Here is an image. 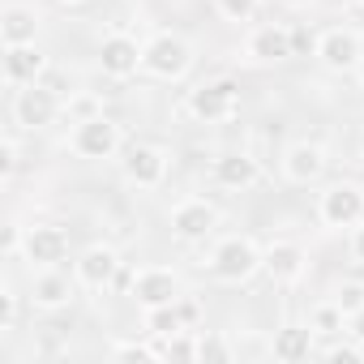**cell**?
<instances>
[{
	"mask_svg": "<svg viewBox=\"0 0 364 364\" xmlns=\"http://www.w3.org/2000/svg\"><path fill=\"white\" fill-rule=\"evenodd\" d=\"M60 5H86V0H60Z\"/></svg>",
	"mask_w": 364,
	"mask_h": 364,
	"instance_id": "obj_38",
	"label": "cell"
},
{
	"mask_svg": "<svg viewBox=\"0 0 364 364\" xmlns=\"http://www.w3.org/2000/svg\"><path fill=\"white\" fill-rule=\"evenodd\" d=\"M141 330H146V338H167L189 326L180 317V304H159V309H141Z\"/></svg>",
	"mask_w": 364,
	"mask_h": 364,
	"instance_id": "obj_22",
	"label": "cell"
},
{
	"mask_svg": "<svg viewBox=\"0 0 364 364\" xmlns=\"http://www.w3.org/2000/svg\"><path fill=\"white\" fill-rule=\"evenodd\" d=\"M355 77H360V90H364V65H360V73H355Z\"/></svg>",
	"mask_w": 364,
	"mask_h": 364,
	"instance_id": "obj_37",
	"label": "cell"
},
{
	"mask_svg": "<svg viewBox=\"0 0 364 364\" xmlns=\"http://www.w3.org/2000/svg\"><path fill=\"white\" fill-rule=\"evenodd\" d=\"M321 355H326V360H364V347L347 338V343H334V347H326Z\"/></svg>",
	"mask_w": 364,
	"mask_h": 364,
	"instance_id": "obj_33",
	"label": "cell"
},
{
	"mask_svg": "<svg viewBox=\"0 0 364 364\" xmlns=\"http://www.w3.org/2000/svg\"><path fill=\"white\" fill-rule=\"evenodd\" d=\"M198 360H202V364H232V360H236V347H232L223 334L198 330Z\"/></svg>",
	"mask_w": 364,
	"mask_h": 364,
	"instance_id": "obj_25",
	"label": "cell"
},
{
	"mask_svg": "<svg viewBox=\"0 0 364 364\" xmlns=\"http://www.w3.org/2000/svg\"><path fill=\"white\" fill-rule=\"evenodd\" d=\"M266 274L279 287H296L309 274V249L300 240H270L266 245Z\"/></svg>",
	"mask_w": 364,
	"mask_h": 364,
	"instance_id": "obj_18",
	"label": "cell"
},
{
	"mask_svg": "<svg viewBox=\"0 0 364 364\" xmlns=\"http://www.w3.org/2000/svg\"><path fill=\"white\" fill-rule=\"evenodd\" d=\"M159 360H198V330H176L167 338H154Z\"/></svg>",
	"mask_w": 364,
	"mask_h": 364,
	"instance_id": "obj_24",
	"label": "cell"
},
{
	"mask_svg": "<svg viewBox=\"0 0 364 364\" xmlns=\"http://www.w3.org/2000/svg\"><path fill=\"white\" fill-rule=\"evenodd\" d=\"M334 304H338L343 313H355V309L364 304V283H351V279H343V283L334 287Z\"/></svg>",
	"mask_w": 364,
	"mask_h": 364,
	"instance_id": "obj_30",
	"label": "cell"
},
{
	"mask_svg": "<svg viewBox=\"0 0 364 364\" xmlns=\"http://www.w3.org/2000/svg\"><path fill=\"white\" fill-rule=\"evenodd\" d=\"M9 116L18 129L26 133H39V129H52L60 116H65V95L48 82H31V86H14V103H9Z\"/></svg>",
	"mask_w": 364,
	"mask_h": 364,
	"instance_id": "obj_3",
	"label": "cell"
},
{
	"mask_svg": "<svg viewBox=\"0 0 364 364\" xmlns=\"http://www.w3.org/2000/svg\"><path fill=\"white\" fill-rule=\"evenodd\" d=\"M351 257L364 266V223H360V228H351Z\"/></svg>",
	"mask_w": 364,
	"mask_h": 364,
	"instance_id": "obj_35",
	"label": "cell"
},
{
	"mask_svg": "<svg viewBox=\"0 0 364 364\" xmlns=\"http://www.w3.org/2000/svg\"><path fill=\"white\" fill-rule=\"evenodd\" d=\"M360 159H364V133H360Z\"/></svg>",
	"mask_w": 364,
	"mask_h": 364,
	"instance_id": "obj_39",
	"label": "cell"
},
{
	"mask_svg": "<svg viewBox=\"0 0 364 364\" xmlns=\"http://www.w3.org/2000/svg\"><path fill=\"white\" fill-rule=\"evenodd\" d=\"M69 257V232L56 228V223H35L26 228V240H22V262H31L35 270H48V266H60Z\"/></svg>",
	"mask_w": 364,
	"mask_h": 364,
	"instance_id": "obj_15",
	"label": "cell"
},
{
	"mask_svg": "<svg viewBox=\"0 0 364 364\" xmlns=\"http://www.w3.org/2000/svg\"><path fill=\"white\" fill-rule=\"evenodd\" d=\"M43 31V18L31 9V5H5L0 9V43L5 48H18V43H35Z\"/></svg>",
	"mask_w": 364,
	"mask_h": 364,
	"instance_id": "obj_21",
	"label": "cell"
},
{
	"mask_svg": "<svg viewBox=\"0 0 364 364\" xmlns=\"http://www.w3.org/2000/svg\"><path fill=\"white\" fill-rule=\"evenodd\" d=\"M262 270H266V245H257L245 232H232V236L215 240L210 253H206V274L215 283H228V287L253 283Z\"/></svg>",
	"mask_w": 364,
	"mask_h": 364,
	"instance_id": "obj_1",
	"label": "cell"
},
{
	"mask_svg": "<svg viewBox=\"0 0 364 364\" xmlns=\"http://www.w3.org/2000/svg\"><path fill=\"white\" fill-rule=\"evenodd\" d=\"M185 112H189L198 124H223V120H236V116H240V82H232V77L198 82V86L185 95Z\"/></svg>",
	"mask_w": 364,
	"mask_h": 364,
	"instance_id": "obj_5",
	"label": "cell"
},
{
	"mask_svg": "<svg viewBox=\"0 0 364 364\" xmlns=\"http://www.w3.org/2000/svg\"><path fill=\"white\" fill-rule=\"evenodd\" d=\"M317 223L326 232H351L364 223V185L355 180H334L317 198Z\"/></svg>",
	"mask_w": 364,
	"mask_h": 364,
	"instance_id": "obj_6",
	"label": "cell"
},
{
	"mask_svg": "<svg viewBox=\"0 0 364 364\" xmlns=\"http://www.w3.org/2000/svg\"><path fill=\"white\" fill-rule=\"evenodd\" d=\"M223 223V210L206 198H180L167 215V228L180 245H206Z\"/></svg>",
	"mask_w": 364,
	"mask_h": 364,
	"instance_id": "obj_8",
	"label": "cell"
},
{
	"mask_svg": "<svg viewBox=\"0 0 364 364\" xmlns=\"http://www.w3.org/2000/svg\"><path fill=\"white\" fill-rule=\"evenodd\" d=\"M171 171V150L159 141H133L120 154V176L133 189H159Z\"/></svg>",
	"mask_w": 364,
	"mask_h": 364,
	"instance_id": "obj_9",
	"label": "cell"
},
{
	"mask_svg": "<svg viewBox=\"0 0 364 364\" xmlns=\"http://www.w3.org/2000/svg\"><path fill=\"white\" fill-rule=\"evenodd\" d=\"M124 129L120 120H112L107 112L90 116V120H77L73 133H69V150L86 163H107V159H120L124 154Z\"/></svg>",
	"mask_w": 364,
	"mask_h": 364,
	"instance_id": "obj_4",
	"label": "cell"
},
{
	"mask_svg": "<svg viewBox=\"0 0 364 364\" xmlns=\"http://www.w3.org/2000/svg\"><path fill=\"white\" fill-rule=\"evenodd\" d=\"M22 240H26V228H22V223H9V228H5V257H9V262L22 257Z\"/></svg>",
	"mask_w": 364,
	"mask_h": 364,
	"instance_id": "obj_32",
	"label": "cell"
},
{
	"mask_svg": "<svg viewBox=\"0 0 364 364\" xmlns=\"http://www.w3.org/2000/svg\"><path fill=\"white\" fill-rule=\"evenodd\" d=\"M240 52H245L249 65H283V60L296 56V35L283 22H262V26H253L245 35V48Z\"/></svg>",
	"mask_w": 364,
	"mask_h": 364,
	"instance_id": "obj_11",
	"label": "cell"
},
{
	"mask_svg": "<svg viewBox=\"0 0 364 364\" xmlns=\"http://www.w3.org/2000/svg\"><path fill=\"white\" fill-rule=\"evenodd\" d=\"M18 171V137H5V141H0V176H14Z\"/></svg>",
	"mask_w": 364,
	"mask_h": 364,
	"instance_id": "obj_31",
	"label": "cell"
},
{
	"mask_svg": "<svg viewBox=\"0 0 364 364\" xmlns=\"http://www.w3.org/2000/svg\"><path fill=\"white\" fill-rule=\"evenodd\" d=\"M343 338H351V343L364 347V304H360L355 313H347V330H343Z\"/></svg>",
	"mask_w": 364,
	"mask_h": 364,
	"instance_id": "obj_34",
	"label": "cell"
},
{
	"mask_svg": "<svg viewBox=\"0 0 364 364\" xmlns=\"http://www.w3.org/2000/svg\"><path fill=\"white\" fill-rule=\"evenodd\" d=\"M210 180L219 189H228V193H245V189H253L262 180V163L249 150H223L210 163Z\"/></svg>",
	"mask_w": 364,
	"mask_h": 364,
	"instance_id": "obj_16",
	"label": "cell"
},
{
	"mask_svg": "<svg viewBox=\"0 0 364 364\" xmlns=\"http://www.w3.org/2000/svg\"><path fill=\"white\" fill-rule=\"evenodd\" d=\"M198 65V48L180 31H154L141 48V73L154 82H185Z\"/></svg>",
	"mask_w": 364,
	"mask_h": 364,
	"instance_id": "obj_2",
	"label": "cell"
},
{
	"mask_svg": "<svg viewBox=\"0 0 364 364\" xmlns=\"http://www.w3.org/2000/svg\"><path fill=\"white\" fill-rule=\"evenodd\" d=\"M112 355H129V360H159V347H154V338H150V343L120 338V343H112Z\"/></svg>",
	"mask_w": 364,
	"mask_h": 364,
	"instance_id": "obj_29",
	"label": "cell"
},
{
	"mask_svg": "<svg viewBox=\"0 0 364 364\" xmlns=\"http://www.w3.org/2000/svg\"><path fill=\"white\" fill-rule=\"evenodd\" d=\"M129 296L137 309H159V304H176L185 296V274L171 266H141L129 279Z\"/></svg>",
	"mask_w": 364,
	"mask_h": 364,
	"instance_id": "obj_10",
	"label": "cell"
},
{
	"mask_svg": "<svg viewBox=\"0 0 364 364\" xmlns=\"http://www.w3.org/2000/svg\"><path fill=\"white\" fill-rule=\"evenodd\" d=\"M77 274L69 279L60 266H48V270H35V279H31V304L39 309V313H60V309H69L73 304V296H77Z\"/></svg>",
	"mask_w": 364,
	"mask_h": 364,
	"instance_id": "obj_17",
	"label": "cell"
},
{
	"mask_svg": "<svg viewBox=\"0 0 364 364\" xmlns=\"http://www.w3.org/2000/svg\"><path fill=\"white\" fill-rule=\"evenodd\" d=\"M99 112H103V99H99V95H90V90H77V95H69V99H65V116H69V124L90 120V116H99Z\"/></svg>",
	"mask_w": 364,
	"mask_h": 364,
	"instance_id": "obj_26",
	"label": "cell"
},
{
	"mask_svg": "<svg viewBox=\"0 0 364 364\" xmlns=\"http://www.w3.org/2000/svg\"><path fill=\"white\" fill-rule=\"evenodd\" d=\"M120 266H124V262H120V249L95 240V245H86V249L77 253L73 274H77V283H82L86 291H107V287H116Z\"/></svg>",
	"mask_w": 364,
	"mask_h": 364,
	"instance_id": "obj_13",
	"label": "cell"
},
{
	"mask_svg": "<svg viewBox=\"0 0 364 364\" xmlns=\"http://www.w3.org/2000/svg\"><path fill=\"white\" fill-rule=\"evenodd\" d=\"M355 5H360V9H364V0H355Z\"/></svg>",
	"mask_w": 364,
	"mask_h": 364,
	"instance_id": "obj_40",
	"label": "cell"
},
{
	"mask_svg": "<svg viewBox=\"0 0 364 364\" xmlns=\"http://www.w3.org/2000/svg\"><path fill=\"white\" fill-rule=\"evenodd\" d=\"M279 5H287V9H304V5H313V0H279Z\"/></svg>",
	"mask_w": 364,
	"mask_h": 364,
	"instance_id": "obj_36",
	"label": "cell"
},
{
	"mask_svg": "<svg viewBox=\"0 0 364 364\" xmlns=\"http://www.w3.org/2000/svg\"><path fill=\"white\" fill-rule=\"evenodd\" d=\"M52 69L48 52L39 43H18V48H5V82L9 86H31V82H43Z\"/></svg>",
	"mask_w": 364,
	"mask_h": 364,
	"instance_id": "obj_19",
	"label": "cell"
},
{
	"mask_svg": "<svg viewBox=\"0 0 364 364\" xmlns=\"http://www.w3.org/2000/svg\"><path fill=\"white\" fill-rule=\"evenodd\" d=\"M141 48H146V43H137V35H129V31H107V35L99 39V69H103V77H112V82L137 77V73H141Z\"/></svg>",
	"mask_w": 364,
	"mask_h": 364,
	"instance_id": "obj_12",
	"label": "cell"
},
{
	"mask_svg": "<svg viewBox=\"0 0 364 364\" xmlns=\"http://www.w3.org/2000/svg\"><path fill=\"white\" fill-rule=\"evenodd\" d=\"M270 355L283 360V364H304L309 355H317V334H313V326H309V321H304V326L287 321L283 330H274V338H270Z\"/></svg>",
	"mask_w": 364,
	"mask_h": 364,
	"instance_id": "obj_20",
	"label": "cell"
},
{
	"mask_svg": "<svg viewBox=\"0 0 364 364\" xmlns=\"http://www.w3.org/2000/svg\"><path fill=\"white\" fill-rule=\"evenodd\" d=\"M18 309H22V296H18L14 279L5 274V279H0V330H14L18 326Z\"/></svg>",
	"mask_w": 364,
	"mask_h": 364,
	"instance_id": "obj_28",
	"label": "cell"
},
{
	"mask_svg": "<svg viewBox=\"0 0 364 364\" xmlns=\"http://www.w3.org/2000/svg\"><path fill=\"white\" fill-rule=\"evenodd\" d=\"M309 326H313V334H317V338H338V334L347 330V313H343L334 300H321V304H313Z\"/></svg>",
	"mask_w": 364,
	"mask_h": 364,
	"instance_id": "obj_23",
	"label": "cell"
},
{
	"mask_svg": "<svg viewBox=\"0 0 364 364\" xmlns=\"http://www.w3.org/2000/svg\"><path fill=\"white\" fill-rule=\"evenodd\" d=\"M266 5V0H215V14L223 18V22H253L257 18V9Z\"/></svg>",
	"mask_w": 364,
	"mask_h": 364,
	"instance_id": "obj_27",
	"label": "cell"
},
{
	"mask_svg": "<svg viewBox=\"0 0 364 364\" xmlns=\"http://www.w3.org/2000/svg\"><path fill=\"white\" fill-rule=\"evenodd\" d=\"M326 167H330V150L321 146V141H291L287 150H283V159H279V171H283V180L287 185H317V180L326 176Z\"/></svg>",
	"mask_w": 364,
	"mask_h": 364,
	"instance_id": "obj_14",
	"label": "cell"
},
{
	"mask_svg": "<svg viewBox=\"0 0 364 364\" xmlns=\"http://www.w3.org/2000/svg\"><path fill=\"white\" fill-rule=\"evenodd\" d=\"M313 56L330 73H343V77L360 73V65H364V35L351 31V26H326L313 39Z\"/></svg>",
	"mask_w": 364,
	"mask_h": 364,
	"instance_id": "obj_7",
	"label": "cell"
}]
</instances>
